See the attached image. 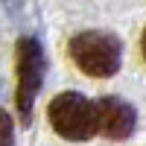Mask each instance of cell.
Listing matches in <instances>:
<instances>
[{"label": "cell", "mask_w": 146, "mask_h": 146, "mask_svg": "<svg viewBox=\"0 0 146 146\" xmlns=\"http://www.w3.org/2000/svg\"><path fill=\"white\" fill-rule=\"evenodd\" d=\"M70 58L82 73H88L94 79H108L123 64V44L111 32L91 29L70 41Z\"/></svg>", "instance_id": "cell-1"}, {"label": "cell", "mask_w": 146, "mask_h": 146, "mask_svg": "<svg viewBox=\"0 0 146 146\" xmlns=\"http://www.w3.org/2000/svg\"><path fill=\"white\" fill-rule=\"evenodd\" d=\"M50 123L64 140H88L94 137V102L85 94L64 91L50 102Z\"/></svg>", "instance_id": "cell-2"}, {"label": "cell", "mask_w": 146, "mask_h": 146, "mask_svg": "<svg viewBox=\"0 0 146 146\" xmlns=\"http://www.w3.org/2000/svg\"><path fill=\"white\" fill-rule=\"evenodd\" d=\"M44 47L38 44V38H21L18 41V111L23 117V123L32 114L35 96L41 91L44 82Z\"/></svg>", "instance_id": "cell-3"}, {"label": "cell", "mask_w": 146, "mask_h": 146, "mask_svg": "<svg viewBox=\"0 0 146 146\" xmlns=\"http://www.w3.org/2000/svg\"><path fill=\"white\" fill-rule=\"evenodd\" d=\"M137 126V114L126 100L105 96L94 102V131L111 140H126Z\"/></svg>", "instance_id": "cell-4"}, {"label": "cell", "mask_w": 146, "mask_h": 146, "mask_svg": "<svg viewBox=\"0 0 146 146\" xmlns=\"http://www.w3.org/2000/svg\"><path fill=\"white\" fill-rule=\"evenodd\" d=\"M15 140V126H12V117L0 108V146H12Z\"/></svg>", "instance_id": "cell-5"}, {"label": "cell", "mask_w": 146, "mask_h": 146, "mask_svg": "<svg viewBox=\"0 0 146 146\" xmlns=\"http://www.w3.org/2000/svg\"><path fill=\"white\" fill-rule=\"evenodd\" d=\"M140 44H143V58H146V29H143V38H140Z\"/></svg>", "instance_id": "cell-6"}]
</instances>
